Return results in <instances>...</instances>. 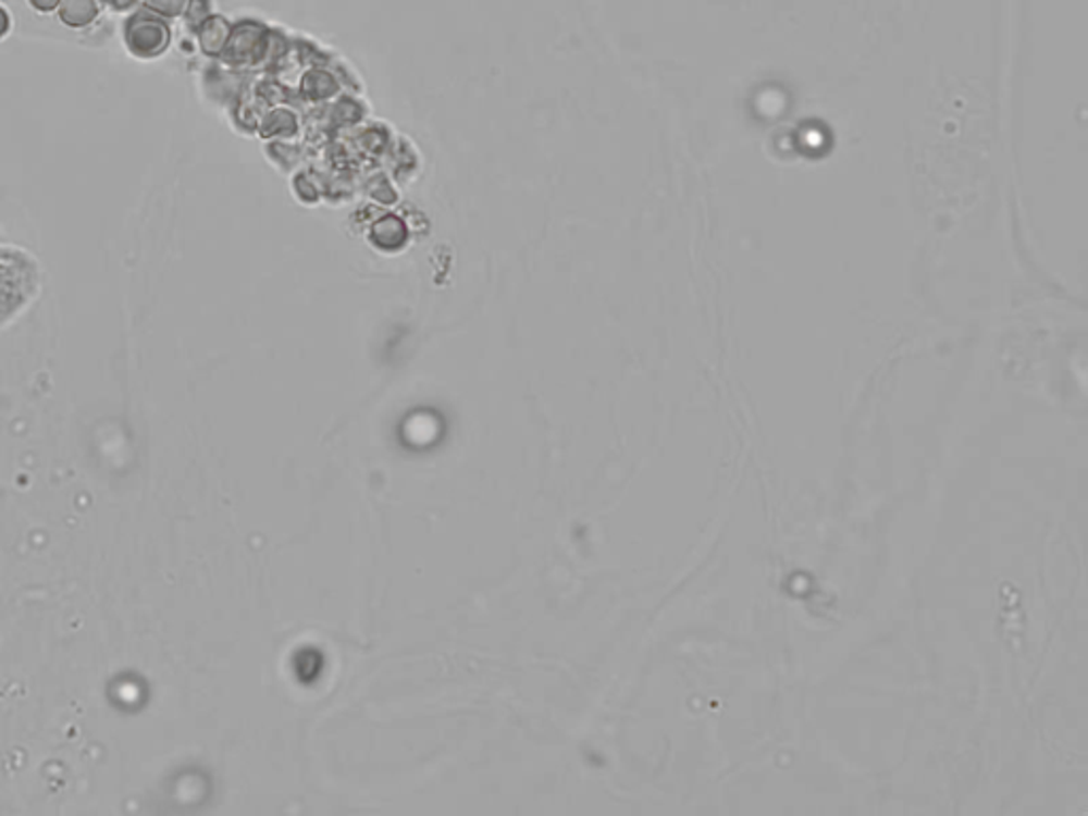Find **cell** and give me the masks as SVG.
I'll list each match as a JSON object with an SVG mask.
<instances>
[{"instance_id":"1","label":"cell","mask_w":1088,"mask_h":816,"mask_svg":"<svg viewBox=\"0 0 1088 816\" xmlns=\"http://www.w3.org/2000/svg\"><path fill=\"white\" fill-rule=\"evenodd\" d=\"M41 267L33 254L0 245V327L11 323L37 298Z\"/></svg>"},{"instance_id":"2","label":"cell","mask_w":1088,"mask_h":816,"mask_svg":"<svg viewBox=\"0 0 1088 816\" xmlns=\"http://www.w3.org/2000/svg\"><path fill=\"white\" fill-rule=\"evenodd\" d=\"M122 37L131 55H135L138 60H156L164 55L173 41L169 22L143 7L126 17L122 26Z\"/></svg>"},{"instance_id":"3","label":"cell","mask_w":1088,"mask_h":816,"mask_svg":"<svg viewBox=\"0 0 1088 816\" xmlns=\"http://www.w3.org/2000/svg\"><path fill=\"white\" fill-rule=\"evenodd\" d=\"M98 0H62L58 7V20L73 30H84L98 20Z\"/></svg>"},{"instance_id":"4","label":"cell","mask_w":1088,"mask_h":816,"mask_svg":"<svg viewBox=\"0 0 1088 816\" xmlns=\"http://www.w3.org/2000/svg\"><path fill=\"white\" fill-rule=\"evenodd\" d=\"M227 37H230V28H227V22L224 17H218V15H211L200 28H198V41H200V47L205 53L209 55H218L222 53V49L226 46Z\"/></svg>"},{"instance_id":"5","label":"cell","mask_w":1088,"mask_h":816,"mask_svg":"<svg viewBox=\"0 0 1088 816\" xmlns=\"http://www.w3.org/2000/svg\"><path fill=\"white\" fill-rule=\"evenodd\" d=\"M209 11H211L209 0H187V7H185V11H183V13H185V24H187V28H189V30H194V33H198V28H200V26H202L209 17H211V15H209Z\"/></svg>"},{"instance_id":"6","label":"cell","mask_w":1088,"mask_h":816,"mask_svg":"<svg viewBox=\"0 0 1088 816\" xmlns=\"http://www.w3.org/2000/svg\"><path fill=\"white\" fill-rule=\"evenodd\" d=\"M187 7V0H143V9L164 17V20H173V17H180L183 11Z\"/></svg>"},{"instance_id":"7","label":"cell","mask_w":1088,"mask_h":816,"mask_svg":"<svg viewBox=\"0 0 1088 816\" xmlns=\"http://www.w3.org/2000/svg\"><path fill=\"white\" fill-rule=\"evenodd\" d=\"M100 4L109 7L111 11L115 13H126V11H135L136 7L143 2V0H98Z\"/></svg>"},{"instance_id":"8","label":"cell","mask_w":1088,"mask_h":816,"mask_svg":"<svg viewBox=\"0 0 1088 816\" xmlns=\"http://www.w3.org/2000/svg\"><path fill=\"white\" fill-rule=\"evenodd\" d=\"M60 2H62V0H28V4H30V7L35 9V11H39V13H46V15L47 13H53V11H58Z\"/></svg>"},{"instance_id":"9","label":"cell","mask_w":1088,"mask_h":816,"mask_svg":"<svg viewBox=\"0 0 1088 816\" xmlns=\"http://www.w3.org/2000/svg\"><path fill=\"white\" fill-rule=\"evenodd\" d=\"M11 26H13V24H11V15H9V11H7L4 7H0V41H2L9 33H11Z\"/></svg>"}]
</instances>
